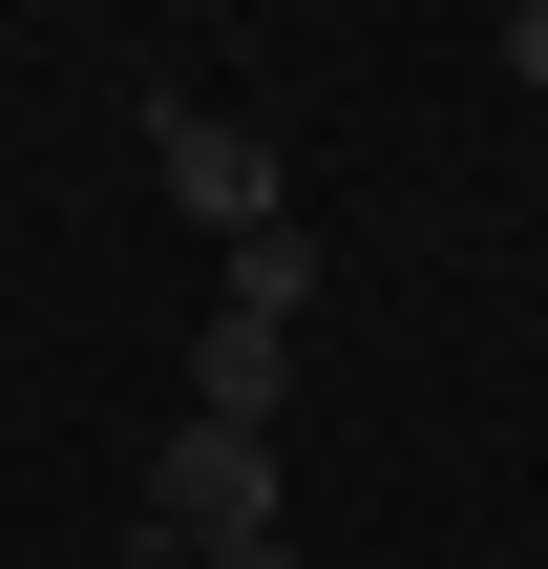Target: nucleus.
Here are the masks:
<instances>
[{
	"label": "nucleus",
	"instance_id": "f257e3e1",
	"mask_svg": "<svg viewBox=\"0 0 548 569\" xmlns=\"http://www.w3.org/2000/svg\"><path fill=\"white\" fill-rule=\"evenodd\" d=\"M148 549H275V443L253 422H169L148 443Z\"/></svg>",
	"mask_w": 548,
	"mask_h": 569
},
{
	"label": "nucleus",
	"instance_id": "7ed1b4c3",
	"mask_svg": "<svg viewBox=\"0 0 548 569\" xmlns=\"http://www.w3.org/2000/svg\"><path fill=\"white\" fill-rule=\"evenodd\" d=\"M275 401H296V338L211 317V359H190V422H253V443H275Z\"/></svg>",
	"mask_w": 548,
	"mask_h": 569
},
{
	"label": "nucleus",
	"instance_id": "39448f33",
	"mask_svg": "<svg viewBox=\"0 0 548 569\" xmlns=\"http://www.w3.org/2000/svg\"><path fill=\"white\" fill-rule=\"evenodd\" d=\"M507 63H528V84H548V0H507Z\"/></svg>",
	"mask_w": 548,
	"mask_h": 569
},
{
	"label": "nucleus",
	"instance_id": "f03ea898",
	"mask_svg": "<svg viewBox=\"0 0 548 569\" xmlns=\"http://www.w3.org/2000/svg\"><path fill=\"white\" fill-rule=\"evenodd\" d=\"M148 169H169L211 232H275V127H232V106H148Z\"/></svg>",
	"mask_w": 548,
	"mask_h": 569
},
{
	"label": "nucleus",
	"instance_id": "423d86ee",
	"mask_svg": "<svg viewBox=\"0 0 548 569\" xmlns=\"http://www.w3.org/2000/svg\"><path fill=\"white\" fill-rule=\"evenodd\" d=\"M190 569H296V528H275V549H190Z\"/></svg>",
	"mask_w": 548,
	"mask_h": 569
},
{
	"label": "nucleus",
	"instance_id": "20e7f679",
	"mask_svg": "<svg viewBox=\"0 0 548 569\" xmlns=\"http://www.w3.org/2000/svg\"><path fill=\"white\" fill-rule=\"evenodd\" d=\"M211 317H253V338H296L317 317V232H232V296Z\"/></svg>",
	"mask_w": 548,
	"mask_h": 569
}]
</instances>
